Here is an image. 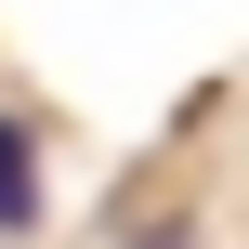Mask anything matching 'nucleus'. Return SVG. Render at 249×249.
Returning a JSON list of instances; mask_svg holds the SVG:
<instances>
[{"mask_svg":"<svg viewBox=\"0 0 249 249\" xmlns=\"http://www.w3.org/2000/svg\"><path fill=\"white\" fill-rule=\"evenodd\" d=\"M39 223V144H26V118H0V236H26Z\"/></svg>","mask_w":249,"mask_h":249,"instance_id":"1","label":"nucleus"}]
</instances>
